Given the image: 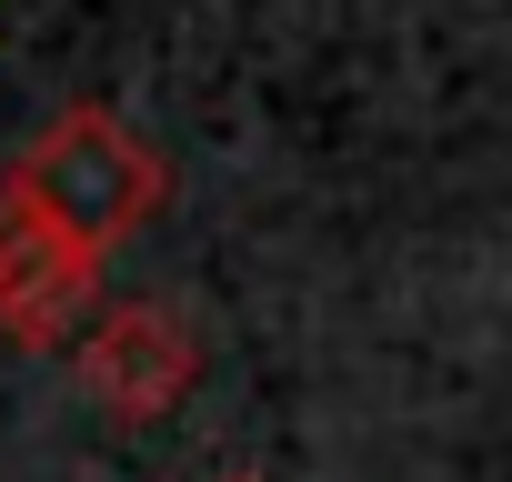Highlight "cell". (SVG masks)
Segmentation results:
<instances>
[{"instance_id": "cell-1", "label": "cell", "mask_w": 512, "mask_h": 482, "mask_svg": "<svg viewBox=\"0 0 512 482\" xmlns=\"http://www.w3.org/2000/svg\"><path fill=\"white\" fill-rule=\"evenodd\" d=\"M11 181L81 262H111L121 241L161 211V191H171V171H161V151L121 121V111H101V101H81V111H61L11 171Z\"/></svg>"}, {"instance_id": "cell-2", "label": "cell", "mask_w": 512, "mask_h": 482, "mask_svg": "<svg viewBox=\"0 0 512 482\" xmlns=\"http://www.w3.org/2000/svg\"><path fill=\"white\" fill-rule=\"evenodd\" d=\"M71 372H81V392H91L111 422H161V412H181L191 382H201V332H191L171 302H111V312L81 322Z\"/></svg>"}, {"instance_id": "cell-3", "label": "cell", "mask_w": 512, "mask_h": 482, "mask_svg": "<svg viewBox=\"0 0 512 482\" xmlns=\"http://www.w3.org/2000/svg\"><path fill=\"white\" fill-rule=\"evenodd\" d=\"M91 272L71 241L0 181V342H21V352H51L91 322Z\"/></svg>"}, {"instance_id": "cell-4", "label": "cell", "mask_w": 512, "mask_h": 482, "mask_svg": "<svg viewBox=\"0 0 512 482\" xmlns=\"http://www.w3.org/2000/svg\"><path fill=\"white\" fill-rule=\"evenodd\" d=\"M221 482H251V472H221Z\"/></svg>"}]
</instances>
